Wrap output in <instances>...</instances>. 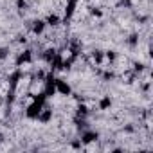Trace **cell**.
I'll list each match as a JSON object with an SVG mask.
<instances>
[{
	"mask_svg": "<svg viewBox=\"0 0 153 153\" xmlns=\"http://www.w3.org/2000/svg\"><path fill=\"white\" fill-rule=\"evenodd\" d=\"M43 20H45L47 27H52V29H58V27L61 25V16H59V13H56V11H51V13H47Z\"/></svg>",
	"mask_w": 153,
	"mask_h": 153,
	"instance_id": "cell-6",
	"label": "cell"
},
{
	"mask_svg": "<svg viewBox=\"0 0 153 153\" xmlns=\"http://www.w3.org/2000/svg\"><path fill=\"white\" fill-rule=\"evenodd\" d=\"M0 142H4V135L2 133H0Z\"/></svg>",
	"mask_w": 153,
	"mask_h": 153,
	"instance_id": "cell-10",
	"label": "cell"
},
{
	"mask_svg": "<svg viewBox=\"0 0 153 153\" xmlns=\"http://www.w3.org/2000/svg\"><path fill=\"white\" fill-rule=\"evenodd\" d=\"M27 29L33 36H43L45 34V29H47V24L43 18H34L27 24Z\"/></svg>",
	"mask_w": 153,
	"mask_h": 153,
	"instance_id": "cell-1",
	"label": "cell"
},
{
	"mask_svg": "<svg viewBox=\"0 0 153 153\" xmlns=\"http://www.w3.org/2000/svg\"><path fill=\"white\" fill-rule=\"evenodd\" d=\"M101 135H99V131H96V130H83L81 131V144L83 146H87V144H90V142H99L101 139H99Z\"/></svg>",
	"mask_w": 153,
	"mask_h": 153,
	"instance_id": "cell-5",
	"label": "cell"
},
{
	"mask_svg": "<svg viewBox=\"0 0 153 153\" xmlns=\"http://www.w3.org/2000/svg\"><path fill=\"white\" fill-rule=\"evenodd\" d=\"M124 43L128 45V47H139V43H140V34L139 33H130L126 38H124Z\"/></svg>",
	"mask_w": 153,
	"mask_h": 153,
	"instance_id": "cell-8",
	"label": "cell"
},
{
	"mask_svg": "<svg viewBox=\"0 0 153 153\" xmlns=\"http://www.w3.org/2000/svg\"><path fill=\"white\" fill-rule=\"evenodd\" d=\"M0 106H4V96H2V92H0Z\"/></svg>",
	"mask_w": 153,
	"mask_h": 153,
	"instance_id": "cell-9",
	"label": "cell"
},
{
	"mask_svg": "<svg viewBox=\"0 0 153 153\" xmlns=\"http://www.w3.org/2000/svg\"><path fill=\"white\" fill-rule=\"evenodd\" d=\"M112 105H114V101H112V97H110L108 94H105V96H101V97H99V101L96 103V106H97V110H101V112H108V110L112 108Z\"/></svg>",
	"mask_w": 153,
	"mask_h": 153,
	"instance_id": "cell-7",
	"label": "cell"
},
{
	"mask_svg": "<svg viewBox=\"0 0 153 153\" xmlns=\"http://www.w3.org/2000/svg\"><path fill=\"white\" fill-rule=\"evenodd\" d=\"M33 63V49H24L20 52H16L15 56V67H24V65H29Z\"/></svg>",
	"mask_w": 153,
	"mask_h": 153,
	"instance_id": "cell-2",
	"label": "cell"
},
{
	"mask_svg": "<svg viewBox=\"0 0 153 153\" xmlns=\"http://www.w3.org/2000/svg\"><path fill=\"white\" fill-rule=\"evenodd\" d=\"M56 94H59L63 97H70L72 96V85L61 78H56Z\"/></svg>",
	"mask_w": 153,
	"mask_h": 153,
	"instance_id": "cell-3",
	"label": "cell"
},
{
	"mask_svg": "<svg viewBox=\"0 0 153 153\" xmlns=\"http://www.w3.org/2000/svg\"><path fill=\"white\" fill-rule=\"evenodd\" d=\"M52 119H54V112H52V108L45 103V105H43V108H42V112L38 114L36 121H38V123H42V124H49V123H52Z\"/></svg>",
	"mask_w": 153,
	"mask_h": 153,
	"instance_id": "cell-4",
	"label": "cell"
}]
</instances>
